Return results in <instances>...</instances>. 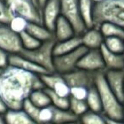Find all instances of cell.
Listing matches in <instances>:
<instances>
[{
  "instance_id": "cell-2",
  "label": "cell",
  "mask_w": 124,
  "mask_h": 124,
  "mask_svg": "<svg viewBox=\"0 0 124 124\" xmlns=\"http://www.w3.org/2000/svg\"><path fill=\"white\" fill-rule=\"evenodd\" d=\"M94 86L98 89L102 104V114L123 122V103L118 100L106 83L104 71L95 73Z\"/></svg>"
},
{
  "instance_id": "cell-32",
  "label": "cell",
  "mask_w": 124,
  "mask_h": 124,
  "mask_svg": "<svg viewBox=\"0 0 124 124\" xmlns=\"http://www.w3.org/2000/svg\"><path fill=\"white\" fill-rule=\"evenodd\" d=\"M13 14L4 0H0V24L8 25L13 17Z\"/></svg>"
},
{
  "instance_id": "cell-25",
  "label": "cell",
  "mask_w": 124,
  "mask_h": 124,
  "mask_svg": "<svg viewBox=\"0 0 124 124\" xmlns=\"http://www.w3.org/2000/svg\"><path fill=\"white\" fill-rule=\"evenodd\" d=\"M104 45L110 51L122 54L124 49V39L119 37H107L104 38Z\"/></svg>"
},
{
  "instance_id": "cell-33",
  "label": "cell",
  "mask_w": 124,
  "mask_h": 124,
  "mask_svg": "<svg viewBox=\"0 0 124 124\" xmlns=\"http://www.w3.org/2000/svg\"><path fill=\"white\" fill-rule=\"evenodd\" d=\"M52 120V105H47L43 108H40L38 115V123H47L51 122Z\"/></svg>"
},
{
  "instance_id": "cell-7",
  "label": "cell",
  "mask_w": 124,
  "mask_h": 124,
  "mask_svg": "<svg viewBox=\"0 0 124 124\" xmlns=\"http://www.w3.org/2000/svg\"><path fill=\"white\" fill-rule=\"evenodd\" d=\"M60 14L72 25L76 35H81L87 30L80 15L79 0H60Z\"/></svg>"
},
{
  "instance_id": "cell-21",
  "label": "cell",
  "mask_w": 124,
  "mask_h": 124,
  "mask_svg": "<svg viewBox=\"0 0 124 124\" xmlns=\"http://www.w3.org/2000/svg\"><path fill=\"white\" fill-rule=\"evenodd\" d=\"M93 5H94V3L93 0H79L80 15L87 28L93 26Z\"/></svg>"
},
{
  "instance_id": "cell-8",
  "label": "cell",
  "mask_w": 124,
  "mask_h": 124,
  "mask_svg": "<svg viewBox=\"0 0 124 124\" xmlns=\"http://www.w3.org/2000/svg\"><path fill=\"white\" fill-rule=\"evenodd\" d=\"M0 48L9 54H19L23 48L20 34L9 25L0 24Z\"/></svg>"
},
{
  "instance_id": "cell-4",
  "label": "cell",
  "mask_w": 124,
  "mask_h": 124,
  "mask_svg": "<svg viewBox=\"0 0 124 124\" xmlns=\"http://www.w3.org/2000/svg\"><path fill=\"white\" fill-rule=\"evenodd\" d=\"M56 40L54 38L42 42V43L34 49H24L22 48L19 54L32 60L36 64L46 69L49 72L54 71V46Z\"/></svg>"
},
{
  "instance_id": "cell-10",
  "label": "cell",
  "mask_w": 124,
  "mask_h": 124,
  "mask_svg": "<svg viewBox=\"0 0 124 124\" xmlns=\"http://www.w3.org/2000/svg\"><path fill=\"white\" fill-rule=\"evenodd\" d=\"M95 73L80 68H76L69 72L65 73L62 76L70 88L85 87L88 88L94 85Z\"/></svg>"
},
{
  "instance_id": "cell-38",
  "label": "cell",
  "mask_w": 124,
  "mask_h": 124,
  "mask_svg": "<svg viewBox=\"0 0 124 124\" xmlns=\"http://www.w3.org/2000/svg\"><path fill=\"white\" fill-rule=\"evenodd\" d=\"M48 0H38V7L40 8V9H42V7L43 6V4H45V3L47 2Z\"/></svg>"
},
{
  "instance_id": "cell-41",
  "label": "cell",
  "mask_w": 124,
  "mask_h": 124,
  "mask_svg": "<svg viewBox=\"0 0 124 124\" xmlns=\"http://www.w3.org/2000/svg\"><path fill=\"white\" fill-rule=\"evenodd\" d=\"M33 1H34V3L36 4H38V0H33Z\"/></svg>"
},
{
  "instance_id": "cell-12",
  "label": "cell",
  "mask_w": 124,
  "mask_h": 124,
  "mask_svg": "<svg viewBox=\"0 0 124 124\" xmlns=\"http://www.w3.org/2000/svg\"><path fill=\"white\" fill-rule=\"evenodd\" d=\"M43 25L54 31L56 21L60 14V0H48L41 9Z\"/></svg>"
},
{
  "instance_id": "cell-28",
  "label": "cell",
  "mask_w": 124,
  "mask_h": 124,
  "mask_svg": "<svg viewBox=\"0 0 124 124\" xmlns=\"http://www.w3.org/2000/svg\"><path fill=\"white\" fill-rule=\"evenodd\" d=\"M50 98L51 105L60 109H69V97H63L55 93L49 88H45Z\"/></svg>"
},
{
  "instance_id": "cell-27",
  "label": "cell",
  "mask_w": 124,
  "mask_h": 124,
  "mask_svg": "<svg viewBox=\"0 0 124 124\" xmlns=\"http://www.w3.org/2000/svg\"><path fill=\"white\" fill-rule=\"evenodd\" d=\"M69 110L73 114L79 117L84 112L88 110V106L85 100H79V99L69 97Z\"/></svg>"
},
{
  "instance_id": "cell-44",
  "label": "cell",
  "mask_w": 124,
  "mask_h": 124,
  "mask_svg": "<svg viewBox=\"0 0 124 124\" xmlns=\"http://www.w3.org/2000/svg\"><path fill=\"white\" fill-rule=\"evenodd\" d=\"M1 71H2V70H0V73H1Z\"/></svg>"
},
{
  "instance_id": "cell-30",
  "label": "cell",
  "mask_w": 124,
  "mask_h": 124,
  "mask_svg": "<svg viewBox=\"0 0 124 124\" xmlns=\"http://www.w3.org/2000/svg\"><path fill=\"white\" fill-rule=\"evenodd\" d=\"M22 109L25 110L26 114L31 117V119L35 122V123H38V115H39L40 108L35 105L29 98L26 99L23 102Z\"/></svg>"
},
{
  "instance_id": "cell-1",
  "label": "cell",
  "mask_w": 124,
  "mask_h": 124,
  "mask_svg": "<svg viewBox=\"0 0 124 124\" xmlns=\"http://www.w3.org/2000/svg\"><path fill=\"white\" fill-rule=\"evenodd\" d=\"M45 88L40 75L9 65L0 73V95L8 109H22L35 89Z\"/></svg>"
},
{
  "instance_id": "cell-35",
  "label": "cell",
  "mask_w": 124,
  "mask_h": 124,
  "mask_svg": "<svg viewBox=\"0 0 124 124\" xmlns=\"http://www.w3.org/2000/svg\"><path fill=\"white\" fill-rule=\"evenodd\" d=\"M9 54L0 48V70H3L9 66Z\"/></svg>"
},
{
  "instance_id": "cell-18",
  "label": "cell",
  "mask_w": 124,
  "mask_h": 124,
  "mask_svg": "<svg viewBox=\"0 0 124 124\" xmlns=\"http://www.w3.org/2000/svg\"><path fill=\"white\" fill-rule=\"evenodd\" d=\"M5 123L8 124H31L35 123L23 109H8L4 114Z\"/></svg>"
},
{
  "instance_id": "cell-19",
  "label": "cell",
  "mask_w": 124,
  "mask_h": 124,
  "mask_svg": "<svg viewBox=\"0 0 124 124\" xmlns=\"http://www.w3.org/2000/svg\"><path fill=\"white\" fill-rule=\"evenodd\" d=\"M79 122V117L69 109H60L52 105V120L54 123H70Z\"/></svg>"
},
{
  "instance_id": "cell-37",
  "label": "cell",
  "mask_w": 124,
  "mask_h": 124,
  "mask_svg": "<svg viewBox=\"0 0 124 124\" xmlns=\"http://www.w3.org/2000/svg\"><path fill=\"white\" fill-rule=\"evenodd\" d=\"M104 120H105V123H108V124H119L121 123L120 122H118V121L115 120V119L113 118H110V117H108L106 116H104Z\"/></svg>"
},
{
  "instance_id": "cell-15",
  "label": "cell",
  "mask_w": 124,
  "mask_h": 124,
  "mask_svg": "<svg viewBox=\"0 0 124 124\" xmlns=\"http://www.w3.org/2000/svg\"><path fill=\"white\" fill-rule=\"evenodd\" d=\"M100 51L105 63V70L124 69V57L122 54L110 51L104 44L100 47Z\"/></svg>"
},
{
  "instance_id": "cell-16",
  "label": "cell",
  "mask_w": 124,
  "mask_h": 124,
  "mask_svg": "<svg viewBox=\"0 0 124 124\" xmlns=\"http://www.w3.org/2000/svg\"><path fill=\"white\" fill-rule=\"evenodd\" d=\"M53 32L54 38L56 41H63L76 35L71 22L61 15L57 19Z\"/></svg>"
},
{
  "instance_id": "cell-6",
  "label": "cell",
  "mask_w": 124,
  "mask_h": 124,
  "mask_svg": "<svg viewBox=\"0 0 124 124\" xmlns=\"http://www.w3.org/2000/svg\"><path fill=\"white\" fill-rule=\"evenodd\" d=\"M87 50L88 48L86 47L81 45L69 53L54 56L53 63L54 71L63 75L78 68V61Z\"/></svg>"
},
{
  "instance_id": "cell-22",
  "label": "cell",
  "mask_w": 124,
  "mask_h": 124,
  "mask_svg": "<svg viewBox=\"0 0 124 124\" xmlns=\"http://www.w3.org/2000/svg\"><path fill=\"white\" fill-rule=\"evenodd\" d=\"M85 100H86L87 105H88L89 110L102 113L101 100H100V96L98 89H97L94 85L88 88V94H87Z\"/></svg>"
},
{
  "instance_id": "cell-17",
  "label": "cell",
  "mask_w": 124,
  "mask_h": 124,
  "mask_svg": "<svg viewBox=\"0 0 124 124\" xmlns=\"http://www.w3.org/2000/svg\"><path fill=\"white\" fill-rule=\"evenodd\" d=\"M81 45L83 44H82V39L80 35H75V36L71 37L68 39L63 40V41H56L53 50L54 56L69 53V52L78 48Z\"/></svg>"
},
{
  "instance_id": "cell-40",
  "label": "cell",
  "mask_w": 124,
  "mask_h": 124,
  "mask_svg": "<svg viewBox=\"0 0 124 124\" xmlns=\"http://www.w3.org/2000/svg\"><path fill=\"white\" fill-rule=\"evenodd\" d=\"M93 3H100V2H102V1H104V0H93Z\"/></svg>"
},
{
  "instance_id": "cell-29",
  "label": "cell",
  "mask_w": 124,
  "mask_h": 124,
  "mask_svg": "<svg viewBox=\"0 0 124 124\" xmlns=\"http://www.w3.org/2000/svg\"><path fill=\"white\" fill-rule=\"evenodd\" d=\"M20 38H21L22 48L24 49H34V48H38L42 43L41 41L37 39L36 38H34L32 35H31L26 31H24L20 33Z\"/></svg>"
},
{
  "instance_id": "cell-45",
  "label": "cell",
  "mask_w": 124,
  "mask_h": 124,
  "mask_svg": "<svg viewBox=\"0 0 124 124\" xmlns=\"http://www.w3.org/2000/svg\"><path fill=\"white\" fill-rule=\"evenodd\" d=\"M123 91H124V88H123Z\"/></svg>"
},
{
  "instance_id": "cell-23",
  "label": "cell",
  "mask_w": 124,
  "mask_h": 124,
  "mask_svg": "<svg viewBox=\"0 0 124 124\" xmlns=\"http://www.w3.org/2000/svg\"><path fill=\"white\" fill-rule=\"evenodd\" d=\"M29 100L39 108H43L51 104L50 98L45 88L33 90L29 96Z\"/></svg>"
},
{
  "instance_id": "cell-14",
  "label": "cell",
  "mask_w": 124,
  "mask_h": 124,
  "mask_svg": "<svg viewBox=\"0 0 124 124\" xmlns=\"http://www.w3.org/2000/svg\"><path fill=\"white\" fill-rule=\"evenodd\" d=\"M82 39V44L86 47L88 49L100 48L104 43V36L100 30L94 26L87 28V30L80 35Z\"/></svg>"
},
{
  "instance_id": "cell-39",
  "label": "cell",
  "mask_w": 124,
  "mask_h": 124,
  "mask_svg": "<svg viewBox=\"0 0 124 124\" xmlns=\"http://www.w3.org/2000/svg\"><path fill=\"white\" fill-rule=\"evenodd\" d=\"M5 123V119H4V114L0 113V124H4Z\"/></svg>"
},
{
  "instance_id": "cell-20",
  "label": "cell",
  "mask_w": 124,
  "mask_h": 124,
  "mask_svg": "<svg viewBox=\"0 0 124 124\" xmlns=\"http://www.w3.org/2000/svg\"><path fill=\"white\" fill-rule=\"evenodd\" d=\"M26 31L32 35L34 38L41 42L52 39L54 38V32L48 30L43 24H38L35 22H28Z\"/></svg>"
},
{
  "instance_id": "cell-43",
  "label": "cell",
  "mask_w": 124,
  "mask_h": 124,
  "mask_svg": "<svg viewBox=\"0 0 124 124\" xmlns=\"http://www.w3.org/2000/svg\"><path fill=\"white\" fill-rule=\"evenodd\" d=\"M122 55H123V57H124V49H123V52H122Z\"/></svg>"
},
{
  "instance_id": "cell-13",
  "label": "cell",
  "mask_w": 124,
  "mask_h": 124,
  "mask_svg": "<svg viewBox=\"0 0 124 124\" xmlns=\"http://www.w3.org/2000/svg\"><path fill=\"white\" fill-rule=\"evenodd\" d=\"M9 65L21 68V69L30 71V72L36 73L38 75H42L44 73L49 72L46 69L40 66L39 65L36 64L32 60L21 55V54H9Z\"/></svg>"
},
{
  "instance_id": "cell-31",
  "label": "cell",
  "mask_w": 124,
  "mask_h": 124,
  "mask_svg": "<svg viewBox=\"0 0 124 124\" xmlns=\"http://www.w3.org/2000/svg\"><path fill=\"white\" fill-rule=\"evenodd\" d=\"M28 22L29 21L26 19H25L24 17H21L19 16H14L8 25L13 31L20 34L22 31H26Z\"/></svg>"
},
{
  "instance_id": "cell-26",
  "label": "cell",
  "mask_w": 124,
  "mask_h": 124,
  "mask_svg": "<svg viewBox=\"0 0 124 124\" xmlns=\"http://www.w3.org/2000/svg\"><path fill=\"white\" fill-rule=\"evenodd\" d=\"M79 122H82L86 124H104L103 114L100 112H96L88 109L86 112L79 116Z\"/></svg>"
},
{
  "instance_id": "cell-5",
  "label": "cell",
  "mask_w": 124,
  "mask_h": 124,
  "mask_svg": "<svg viewBox=\"0 0 124 124\" xmlns=\"http://www.w3.org/2000/svg\"><path fill=\"white\" fill-rule=\"evenodd\" d=\"M13 16L24 17L29 22L43 24L42 10L33 0H4Z\"/></svg>"
},
{
  "instance_id": "cell-3",
  "label": "cell",
  "mask_w": 124,
  "mask_h": 124,
  "mask_svg": "<svg viewBox=\"0 0 124 124\" xmlns=\"http://www.w3.org/2000/svg\"><path fill=\"white\" fill-rule=\"evenodd\" d=\"M93 26L99 28L104 22H111L124 29V0H104L94 3Z\"/></svg>"
},
{
  "instance_id": "cell-11",
  "label": "cell",
  "mask_w": 124,
  "mask_h": 124,
  "mask_svg": "<svg viewBox=\"0 0 124 124\" xmlns=\"http://www.w3.org/2000/svg\"><path fill=\"white\" fill-rule=\"evenodd\" d=\"M105 78L111 91L121 102H124V69L105 70Z\"/></svg>"
},
{
  "instance_id": "cell-36",
  "label": "cell",
  "mask_w": 124,
  "mask_h": 124,
  "mask_svg": "<svg viewBox=\"0 0 124 124\" xmlns=\"http://www.w3.org/2000/svg\"><path fill=\"white\" fill-rule=\"evenodd\" d=\"M7 110H8V107L6 106L4 100H3L2 97H1V95H0V113L4 114Z\"/></svg>"
},
{
  "instance_id": "cell-9",
  "label": "cell",
  "mask_w": 124,
  "mask_h": 124,
  "mask_svg": "<svg viewBox=\"0 0 124 124\" xmlns=\"http://www.w3.org/2000/svg\"><path fill=\"white\" fill-rule=\"evenodd\" d=\"M78 68L93 73L105 71V63L100 48L87 50L78 61Z\"/></svg>"
},
{
  "instance_id": "cell-34",
  "label": "cell",
  "mask_w": 124,
  "mask_h": 124,
  "mask_svg": "<svg viewBox=\"0 0 124 124\" xmlns=\"http://www.w3.org/2000/svg\"><path fill=\"white\" fill-rule=\"evenodd\" d=\"M88 90V88L85 87H71L70 96L79 100H86Z\"/></svg>"
},
{
  "instance_id": "cell-24",
  "label": "cell",
  "mask_w": 124,
  "mask_h": 124,
  "mask_svg": "<svg viewBox=\"0 0 124 124\" xmlns=\"http://www.w3.org/2000/svg\"><path fill=\"white\" fill-rule=\"evenodd\" d=\"M99 29L103 34L104 38L107 37H119L124 39V29L111 22H104L100 26Z\"/></svg>"
},
{
  "instance_id": "cell-42",
  "label": "cell",
  "mask_w": 124,
  "mask_h": 124,
  "mask_svg": "<svg viewBox=\"0 0 124 124\" xmlns=\"http://www.w3.org/2000/svg\"><path fill=\"white\" fill-rule=\"evenodd\" d=\"M123 122H124V102H123Z\"/></svg>"
}]
</instances>
